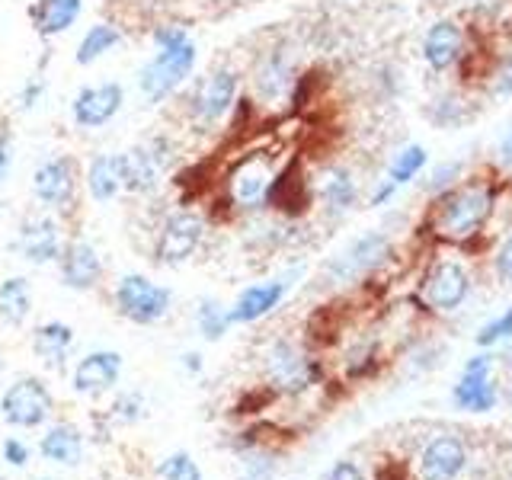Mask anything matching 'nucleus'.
I'll use <instances>...</instances> for the list:
<instances>
[{"mask_svg": "<svg viewBox=\"0 0 512 480\" xmlns=\"http://www.w3.org/2000/svg\"><path fill=\"white\" fill-rule=\"evenodd\" d=\"M276 477V455L263 445H253L240 455V480H272Z\"/></svg>", "mask_w": 512, "mask_h": 480, "instance_id": "33", "label": "nucleus"}, {"mask_svg": "<svg viewBox=\"0 0 512 480\" xmlns=\"http://www.w3.org/2000/svg\"><path fill=\"white\" fill-rule=\"evenodd\" d=\"M205 237V221L202 215L180 208V212H170L157 231V244H154V260L160 266H180L186 263L192 253L199 250Z\"/></svg>", "mask_w": 512, "mask_h": 480, "instance_id": "10", "label": "nucleus"}, {"mask_svg": "<svg viewBox=\"0 0 512 480\" xmlns=\"http://www.w3.org/2000/svg\"><path fill=\"white\" fill-rule=\"evenodd\" d=\"M509 340H512V308H506L503 314H496L493 320H487V324L480 327L477 336H474V343L480 349H493V346L509 343Z\"/></svg>", "mask_w": 512, "mask_h": 480, "instance_id": "34", "label": "nucleus"}, {"mask_svg": "<svg viewBox=\"0 0 512 480\" xmlns=\"http://www.w3.org/2000/svg\"><path fill=\"white\" fill-rule=\"evenodd\" d=\"M266 381L269 391L285 394V397H301L311 388L324 381V365L320 359L301 352L292 340H276L266 349Z\"/></svg>", "mask_w": 512, "mask_h": 480, "instance_id": "3", "label": "nucleus"}, {"mask_svg": "<svg viewBox=\"0 0 512 480\" xmlns=\"http://www.w3.org/2000/svg\"><path fill=\"white\" fill-rule=\"evenodd\" d=\"M509 343H512V340H509ZM506 362L512 365V346H509V352H506Z\"/></svg>", "mask_w": 512, "mask_h": 480, "instance_id": "48", "label": "nucleus"}, {"mask_svg": "<svg viewBox=\"0 0 512 480\" xmlns=\"http://www.w3.org/2000/svg\"><path fill=\"white\" fill-rule=\"evenodd\" d=\"M122 160V186L128 192H154L160 176L170 167L173 160V148L167 138H154L148 144H138V148L119 154Z\"/></svg>", "mask_w": 512, "mask_h": 480, "instance_id": "13", "label": "nucleus"}, {"mask_svg": "<svg viewBox=\"0 0 512 480\" xmlns=\"http://www.w3.org/2000/svg\"><path fill=\"white\" fill-rule=\"evenodd\" d=\"M122 42V32L112 26V23H96L84 32V39L77 45V64H93L100 61L103 55H109L112 48Z\"/></svg>", "mask_w": 512, "mask_h": 480, "instance_id": "28", "label": "nucleus"}, {"mask_svg": "<svg viewBox=\"0 0 512 480\" xmlns=\"http://www.w3.org/2000/svg\"><path fill=\"white\" fill-rule=\"evenodd\" d=\"M397 183L394 180H381L378 186H375V192H372V199H368V205H372V208H384V205H388L394 196H397Z\"/></svg>", "mask_w": 512, "mask_h": 480, "instance_id": "42", "label": "nucleus"}, {"mask_svg": "<svg viewBox=\"0 0 512 480\" xmlns=\"http://www.w3.org/2000/svg\"><path fill=\"white\" fill-rule=\"evenodd\" d=\"M196 58H199V52L192 42L176 45V48H157V55L144 64L141 74H138V87L144 93V100L148 103L167 100V96L192 74Z\"/></svg>", "mask_w": 512, "mask_h": 480, "instance_id": "5", "label": "nucleus"}, {"mask_svg": "<svg viewBox=\"0 0 512 480\" xmlns=\"http://www.w3.org/2000/svg\"><path fill=\"white\" fill-rule=\"evenodd\" d=\"M112 301H116V311L125 320H132V324H138V327H151V324H160V320L170 314L173 292L167 285L141 276V272H125V276L116 282Z\"/></svg>", "mask_w": 512, "mask_h": 480, "instance_id": "4", "label": "nucleus"}, {"mask_svg": "<svg viewBox=\"0 0 512 480\" xmlns=\"http://www.w3.org/2000/svg\"><path fill=\"white\" fill-rule=\"evenodd\" d=\"M234 327V320H231V308H224L221 301L215 298H202L196 304V330L202 340L208 343H218L224 340V333H228Z\"/></svg>", "mask_w": 512, "mask_h": 480, "instance_id": "29", "label": "nucleus"}, {"mask_svg": "<svg viewBox=\"0 0 512 480\" xmlns=\"http://www.w3.org/2000/svg\"><path fill=\"white\" fill-rule=\"evenodd\" d=\"M186 42H192V39H189V32L183 26H160V29H154V45L157 48H176V45H186Z\"/></svg>", "mask_w": 512, "mask_h": 480, "instance_id": "39", "label": "nucleus"}, {"mask_svg": "<svg viewBox=\"0 0 512 480\" xmlns=\"http://www.w3.org/2000/svg\"><path fill=\"white\" fill-rule=\"evenodd\" d=\"M394 256V240L384 231H368L356 240L333 253L324 266V282L346 288V285H362L365 279H372L378 269H384Z\"/></svg>", "mask_w": 512, "mask_h": 480, "instance_id": "2", "label": "nucleus"}, {"mask_svg": "<svg viewBox=\"0 0 512 480\" xmlns=\"http://www.w3.org/2000/svg\"><path fill=\"white\" fill-rule=\"evenodd\" d=\"M10 160H13V154H10V138L0 132V180L10 173Z\"/></svg>", "mask_w": 512, "mask_h": 480, "instance_id": "45", "label": "nucleus"}, {"mask_svg": "<svg viewBox=\"0 0 512 480\" xmlns=\"http://www.w3.org/2000/svg\"><path fill=\"white\" fill-rule=\"evenodd\" d=\"M13 250L20 260L32 263V266H45V263H52L61 256L64 244H61V228H58V221L55 218H29L20 234H16L13 240Z\"/></svg>", "mask_w": 512, "mask_h": 480, "instance_id": "19", "label": "nucleus"}, {"mask_svg": "<svg viewBox=\"0 0 512 480\" xmlns=\"http://www.w3.org/2000/svg\"><path fill=\"white\" fill-rule=\"evenodd\" d=\"M468 4H471V10H474V13H480V16H490V20H493V13L500 10L503 0H468Z\"/></svg>", "mask_w": 512, "mask_h": 480, "instance_id": "46", "label": "nucleus"}, {"mask_svg": "<svg viewBox=\"0 0 512 480\" xmlns=\"http://www.w3.org/2000/svg\"><path fill=\"white\" fill-rule=\"evenodd\" d=\"M493 96H512V55L500 61V68L493 74V84H490Z\"/></svg>", "mask_w": 512, "mask_h": 480, "instance_id": "40", "label": "nucleus"}, {"mask_svg": "<svg viewBox=\"0 0 512 480\" xmlns=\"http://www.w3.org/2000/svg\"><path fill=\"white\" fill-rule=\"evenodd\" d=\"M464 173V160H442L439 167L429 170V180H426V192L429 196H442V192L455 189L458 180Z\"/></svg>", "mask_w": 512, "mask_h": 480, "instance_id": "35", "label": "nucleus"}, {"mask_svg": "<svg viewBox=\"0 0 512 480\" xmlns=\"http://www.w3.org/2000/svg\"><path fill=\"white\" fill-rule=\"evenodd\" d=\"M471 272L464 263L458 260H436L423 276V301L420 308L423 311H436V314H452L458 311L464 301L471 295Z\"/></svg>", "mask_w": 512, "mask_h": 480, "instance_id": "7", "label": "nucleus"}, {"mask_svg": "<svg viewBox=\"0 0 512 480\" xmlns=\"http://www.w3.org/2000/svg\"><path fill=\"white\" fill-rule=\"evenodd\" d=\"M55 394L48 391V384L36 375L16 378L10 388L0 394V416L4 423L16 429H36L52 420Z\"/></svg>", "mask_w": 512, "mask_h": 480, "instance_id": "6", "label": "nucleus"}, {"mask_svg": "<svg viewBox=\"0 0 512 480\" xmlns=\"http://www.w3.org/2000/svg\"><path fill=\"white\" fill-rule=\"evenodd\" d=\"M0 480H4V477H0Z\"/></svg>", "mask_w": 512, "mask_h": 480, "instance_id": "51", "label": "nucleus"}, {"mask_svg": "<svg viewBox=\"0 0 512 480\" xmlns=\"http://www.w3.org/2000/svg\"><path fill=\"white\" fill-rule=\"evenodd\" d=\"M42 90H45V84L42 80H29V84L20 90V96H16V106L20 109H32L39 103V96H42Z\"/></svg>", "mask_w": 512, "mask_h": 480, "instance_id": "43", "label": "nucleus"}, {"mask_svg": "<svg viewBox=\"0 0 512 480\" xmlns=\"http://www.w3.org/2000/svg\"><path fill=\"white\" fill-rule=\"evenodd\" d=\"M496 212V186L493 183H468L455 186L436 196L432 205V231L442 240H464L477 237L484 224Z\"/></svg>", "mask_w": 512, "mask_h": 480, "instance_id": "1", "label": "nucleus"}, {"mask_svg": "<svg viewBox=\"0 0 512 480\" xmlns=\"http://www.w3.org/2000/svg\"><path fill=\"white\" fill-rule=\"evenodd\" d=\"M32 314V282L26 276H10L0 282V320L20 327Z\"/></svg>", "mask_w": 512, "mask_h": 480, "instance_id": "27", "label": "nucleus"}, {"mask_svg": "<svg viewBox=\"0 0 512 480\" xmlns=\"http://www.w3.org/2000/svg\"><path fill=\"white\" fill-rule=\"evenodd\" d=\"M122 378V356L116 349H93L74 365L71 391L84 397H100L112 391Z\"/></svg>", "mask_w": 512, "mask_h": 480, "instance_id": "16", "label": "nucleus"}, {"mask_svg": "<svg viewBox=\"0 0 512 480\" xmlns=\"http://www.w3.org/2000/svg\"><path fill=\"white\" fill-rule=\"evenodd\" d=\"M122 186V160L119 154H96L87 167V192L93 202H112Z\"/></svg>", "mask_w": 512, "mask_h": 480, "instance_id": "26", "label": "nucleus"}, {"mask_svg": "<svg viewBox=\"0 0 512 480\" xmlns=\"http://www.w3.org/2000/svg\"><path fill=\"white\" fill-rule=\"evenodd\" d=\"M496 356L490 349L477 352L461 368V378L452 388V404L464 413H490L500 404V388L493 381Z\"/></svg>", "mask_w": 512, "mask_h": 480, "instance_id": "8", "label": "nucleus"}, {"mask_svg": "<svg viewBox=\"0 0 512 480\" xmlns=\"http://www.w3.org/2000/svg\"><path fill=\"white\" fill-rule=\"evenodd\" d=\"M426 116L436 128H458L468 119V100L461 93H442L429 103Z\"/></svg>", "mask_w": 512, "mask_h": 480, "instance_id": "30", "label": "nucleus"}, {"mask_svg": "<svg viewBox=\"0 0 512 480\" xmlns=\"http://www.w3.org/2000/svg\"><path fill=\"white\" fill-rule=\"evenodd\" d=\"M496 164H500L506 173H512V125L503 132L500 144H496Z\"/></svg>", "mask_w": 512, "mask_h": 480, "instance_id": "44", "label": "nucleus"}, {"mask_svg": "<svg viewBox=\"0 0 512 480\" xmlns=\"http://www.w3.org/2000/svg\"><path fill=\"white\" fill-rule=\"evenodd\" d=\"M464 58V29L455 20H436L423 36V61L432 74L452 71Z\"/></svg>", "mask_w": 512, "mask_h": 480, "instance_id": "21", "label": "nucleus"}, {"mask_svg": "<svg viewBox=\"0 0 512 480\" xmlns=\"http://www.w3.org/2000/svg\"><path fill=\"white\" fill-rule=\"evenodd\" d=\"M39 480H58V477H39Z\"/></svg>", "mask_w": 512, "mask_h": 480, "instance_id": "49", "label": "nucleus"}, {"mask_svg": "<svg viewBox=\"0 0 512 480\" xmlns=\"http://www.w3.org/2000/svg\"><path fill=\"white\" fill-rule=\"evenodd\" d=\"M317 196H320V202H324V212L330 218H343L359 202V183L346 167H327L324 173H320Z\"/></svg>", "mask_w": 512, "mask_h": 480, "instance_id": "23", "label": "nucleus"}, {"mask_svg": "<svg viewBox=\"0 0 512 480\" xmlns=\"http://www.w3.org/2000/svg\"><path fill=\"white\" fill-rule=\"evenodd\" d=\"M0 458H4V461L10 464V468H26L29 458H32V448H29L23 439L10 436V439L0 442Z\"/></svg>", "mask_w": 512, "mask_h": 480, "instance_id": "37", "label": "nucleus"}, {"mask_svg": "<svg viewBox=\"0 0 512 480\" xmlns=\"http://www.w3.org/2000/svg\"><path fill=\"white\" fill-rule=\"evenodd\" d=\"M58 276L71 292H90L103 279V256L90 240H71L58 256Z\"/></svg>", "mask_w": 512, "mask_h": 480, "instance_id": "17", "label": "nucleus"}, {"mask_svg": "<svg viewBox=\"0 0 512 480\" xmlns=\"http://www.w3.org/2000/svg\"><path fill=\"white\" fill-rule=\"evenodd\" d=\"M183 365H186V372L199 375V372H202V356H199V352H186V356H183Z\"/></svg>", "mask_w": 512, "mask_h": 480, "instance_id": "47", "label": "nucleus"}, {"mask_svg": "<svg viewBox=\"0 0 512 480\" xmlns=\"http://www.w3.org/2000/svg\"><path fill=\"white\" fill-rule=\"evenodd\" d=\"M327 480H372L368 477L356 461H349V458H343V461H336L333 468H330V474H327Z\"/></svg>", "mask_w": 512, "mask_h": 480, "instance_id": "41", "label": "nucleus"}, {"mask_svg": "<svg viewBox=\"0 0 512 480\" xmlns=\"http://www.w3.org/2000/svg\"><path fill=\"white\" fill-rule=\"evenodd\" d=\"M74 349V327L64 320H45L32 333V352L45 368H64Z\"/></svg>", "mask_w": 512, "mask_h": 480, "instance_id": "24", "label": "nucleus"}, {"mask_svg": "<svg viewBox=\"0 0 512 480\" xmlns=\"http://www.w3.org/2000/svg\"><path fill=\"white\" fill-rule=\"evenodd\" d=\"M272 180H276V173H272L269 157L253 154L247 160H240L228 180L231 199L244 208H260V205H266V192H269Z\"/></svg>", "mask_w": 512, "mask_h": 480, "instance_id": "20", "label": "nucleus"}, {"mask_svg": "<svg viewBox=\"0 0 512 480\" xmlns=\"http://www.w3.org/2000/svg\"><path fill=\"white\" fill-rule=\"evenodd\" d=\"M493 272L503 285H512V234L500 240V247L493 253Z\"/></svg>", "mask_w": 512, "mask_h": 480, "instance_id": "38", "label": "nucleus"}, {"mask_svg": "<svg viewBox=\"0 0 512 480\" xmlns=\"http://www.w3.org/2000/svg\"><path fill=\"white\" fill-rule=\"evenodd\" d=\"M426 160H429V154L423 144H407V148H400L388 164V180H394L397 186L413 183L416 176H420V170L426 167Z\"/></svg>", "mask_w": 512, "mask_h": 480, "instance_id": "31", "label": "nucleus"}, {"mask_svg": "<svg viewBox=\"0 0 512 480\" xmlns=\"http://www.w3.org/2000/svg\"><path fill=\"white\" fill-rule=\"evenodd\" d=\"M237 87H240V77L231 68H218L212 74H205L199 80L196 93L189 100V116L199 128L215 125L218 119H224L231 112V106L237 103Z\"/></svg>", "mask_w": 512, "mask_h": 480, "instance_id": "12", "label": "nucleus"}, {"mask_svg": "<svg viewBox=\"0 0 512 480\" xmlns=\"http://www.w3.org/2000/svg\"><path fill=\"white\" fill-rule=\"evenodd\" d=\"M298 80V64L288 45H272L269 52L260 55L253 68V93L256 100L266 106H282L295 90Z\"/></svg>", "mask_w": 512, "mask_h": 480, "instance_id": "11", "label": "nucleus"}, {"mask_svg": "<svg viewBox=\"0 0 512 480\" xmlns=\"http://www.w3.org/2000/svg\"><path fill=\"white\" fill-rule=\"evenodd\" d=\"M154 480H205V477L189 452H173L154 468Z\"/></svg>", "mask_w": 512, "mask_h": 480, "instance_id": "32", "label": "nucleus"}, {"mask_svg": "<svg viewBox=\"0 0 512 480\" xmlns=\"http://www.w3.org/2000/svg\"><path fill=\"white\" fill-rule=\"evenodd\" d=\"M80 10H84V0H36V4L29 7V20L36 26L39 36H61V32H68Z\"/></svg>", "mask_w": 512, "mask_h": 480, "instance_id": "25", "label": "nucleus"}, {"mask_svg": "<svg viewBox=\"0 0 512 480\" xmlns=\"http://www.w3.org/2000/svg\"><path fill=\"white\" fill-rule=\"evenodd\" d=\"M141 413H144V404H141V394H122L116 404H112V416H116L119 423L125 426H132L141 420Z\"/></svg>", "mask_w": 512, "mask_h": 480, "instance_id": "36", "label": "nucleus"}, {"mask_svg": "<svg viewBox=\"0 0 512 480\" xmlns=\"http://www.w3.org/2000/svg\"><path fill=\"white\" fill-rule=\"evenodd\" d=\"M74 189H77V167L71 157H52L32 173V192H36V199L48 208H58V212H64L74 202Z\"/></svg>", "mask_w": 512, "mask_h": 480, "instance_id": "18", "label": "nucleus"}, {"mask_svg": "<svg viewBox=\"0 0 512 480\" xmlns=\"http://www.w3.org/2000/svg\"><path fill=\"white\" fill-rule=\"evenodd\" d=\"M301 272H304V266H295L292 272H285V276H279V279L247 285L244 292L237 295V301L231 304V320L234 324H256V320L269 317L285 301V295L292 292V285Z\"/></svg>", "mask_w": 512, "mask_h": 480, "instance_id": "14", "label": "nucleus"}, {"mask_svg": "<svg viewBox=\"0 0 512 480\" xmlns=\"http://www.w3.org/2000/svg\"><path fill=\"white\" fill-rule=\"evenodd\" d=\"M84 452H87V439L74 423H52L39 439L42 461L58 464V468H77L84 461Z\"/></svg>", "mask_w": 512, "mask_h": 480, "instance_id": "22", "label": "nucleus"}, {"mask_svg": "<svg viewBox=\"0 0 512 480\" xmlns=\"http://www.w3.org/2000/svg\"><path fill=\"white\" fill-rule=\"evenodd\" d=\"M509 397H512V391H509Z\"/></svg>", "mask_w": 512, "mask_h": 480, "instance_id": "50", "label": "nucleus"}, {"mask_svg": "<svg viewBox=\"0 0 512 480\" xmlns=\"http://www.w3.org/2000/svg\"><path fill=\"white\" fill-rule=\"evenodd\" d=\"M468 461V442L455 432H436L423 442L413 461V480H461Z\"/></svg>", "mask_w": 512, "mask_h": 480, "instance_id": "9", "label": "nucleus"}, {"mask_svg": "<svg viewBox=\"0 0 512 480\" xmlns=\"http://www.w3.org/2000/svg\"><path fill=\"white\" fill-rule=\"evenodd\" d=\"M125 103V90L116 80H106V84L84 87L77 90L71 100V119L77 128H103L119 116V109Z\"/></svg>", "mask_w": 512, "mask_h": 480, "instance_id": "15", "label": "nucleus"}]
</instances>
